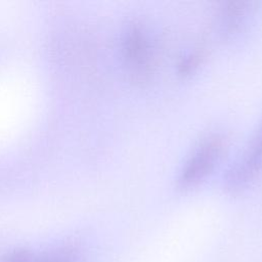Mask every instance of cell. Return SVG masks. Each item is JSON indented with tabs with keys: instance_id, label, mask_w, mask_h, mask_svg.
<instances>
[{
	"instance_id": "obj_4",
	"label": "cell",
	"mask_w": 262,
	"mask_h": 262,
	"mask_svg": "<svg viewBox=\"0 0 262 262\" xmlns=\"http://www.w3.org/2000/svg\"><path fill=\"white\" fill-rule=\"evenodd\" d=\"M253 10V3L249 1L224 2L218 12L219 31L225 37L237 32L245 25Z\"/></svg>"
},
{
	"instance_id": "obj_5",
	"label": "cell",
	"mask_w": 262,
	"mask_h": 262,
	"mask_svg": "<svg viewBox=\"0 0 262 262\" xmlns=\"http://www.w3.org/2000/svg\"><path fill=\"white\" fill-rule=\"evenodd\" d=\"M202 50H194L187 53L178 63V73L182 76L191 75L202 62Z\"/></svg>"
},
{
	"instance_id": "obj_1",
	"label": "cell",
	"mask_w": 262,
	"mask_h": 262,
	"mask_svg": "<svg viewBox=\"0 0 262 262\" xmlns=\"http://www.w3.org/2000/svg\"><path fill=\"white\" fill-rule=\"evenodd\" d=\"M122 55L131 80L136 83L148 81L156 67L155 44L150 32L139 20H132L122 38Z\"/></svg>"
},
{
	"instance_id": "obj_6",
	"label": "cell",
	"mask_w": 262,
	"mask_h": 262,
	"mask_svg": "<svg viewBox=\"0 0 262 262\" xmlns=\"http://www.w3.org/2000/svg\"><path fill=\"white\" fill-rule=\"evenodd\" d=\"M37 262H79L78 254L73 249L58 250L57 252L51 253L48 256L41 258Z\"/></svg>"
},
{
	"instance_id": "obj_2",
	"label": "cell",
	"mask_w": 262,
	"mask_h": 262,
	"mask_svg": "<svg viewBox=\"0 0 262 262\" xmlns=\"http://www.w3.org/2000/svg\"><path fill=\"white\" fill-rule=\"evenodd\" d=\"M225 149V139L214 133L206 136L184 162L177 177V187L186 190L196 186L216 167Z\"/></svg>"
},
{
	"instance_id": "obj_3",
	"label": "cell",
	"mask_w": 262,
	"mask_h": 262,
	"mask_svg": "<svg viewBox=\"0 0 262 262\" xmlns=\"http://www.w3.org/2000/svg\"><path fill=\"white\" fill-rule=\"evenodd\" d=\"M262 168V119L243 152L224 176V187L236 193L255 179Z\"/></svg>"
},
{
	"instance_id": "obj_7",
	"label": "cell",
	"mask_w": 262,
	"mask_h": 262,
	"mask_svg": "<svg viewBox=\"0 0 262 262\" xmlns=\"http://www.w3.org/2000/svg\"><path fill=\"white\" fill-rule=\"evenodd\" d=\"M32 259V255L30 252L25 250L13 251L0 259V262H30Z\"/></svg>"
}]
</instances>
